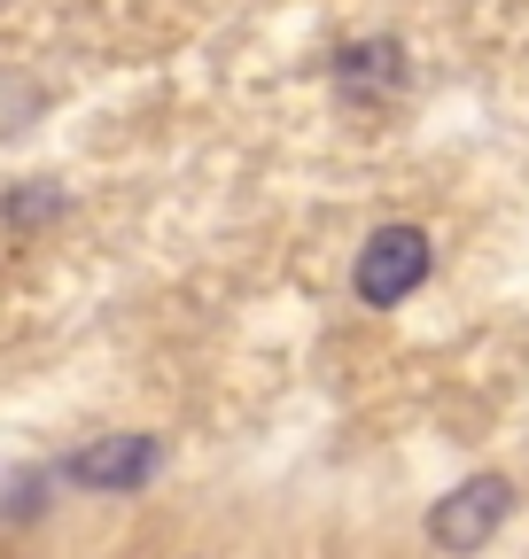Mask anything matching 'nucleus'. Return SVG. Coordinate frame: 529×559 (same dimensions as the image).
Listing matches in <instances>:
<instances>
[{
    "label": "nucleus",
    "mask_w": 529,
    "mask_h": 559,
    "mask_svg": "<svg viewBox=\"0 0 529 559\" xmlns=\"http://www.w3.org/2000/svg\"><path fill=\"white\" fill-rule=\"evenodd\" d=\"M55 210H62V194L32 179V187H16V194H9V226H16V234H32V226H47V218H55Z\"/></svg>",
    "instance_id": "5"
},
{
    "label": "nucleus",
    "mask_w": 529,
    "mask_h": 559,
    "mask_svg": "<svg viewBox=\"0 0 529 559\" xmlns=\"http://www.w3.org/2000/svg\"><path fill=\"white\" fill-rule=\"evenodd\" d=\"M156 466H164V443L156 436H94V443H79L71 451V474L79 489H102V498H125V489H141V481H156Z\"/></svg>",
    "instance_id": "3"
},
{
    "label": "nucleus",
    "mask_w": 529,
    "mask_h": 559,
    "mask_svg": "<svg viewBox=\"0 0 529 559\" xmlns=\"http://www.w3.org/2000/svg\"><path fill=\"white\" fill-rule=\"evenodd\" d=\"M506 513H514V481L506 474H468L451 498L428 506V544L451 551V559H468V551H483L506 528Z\"/></svg>",
    "instance_id": "1"
},
{
    "label": "nucleus",
    "mask_w": 529,
    "mask_h": 559,
    "mask_svg": "<svg viewBox=\"0 0 529 559\" xmlns=\"http://www.w3.org/2000/svg\"><path fill=\"white\" fill-rule=\"evenodd\" d=\"M336 86H343L351 102L397 94V86H405V47H397V39H358V47H343V55H336Z\"/></svg>",
    "instance_id": "4"
},
{
    "label": "nucleus",
    "mask_w": 529,
    "mask_h": 559,
    "mask_svg": "<svg viewBox=\"0 0 529 559\" xmlns=\"http://www.w3.org/2000/svg\"><path fill=\"white\" fill-rule=\"evenodd\" d=\"M428 264H436V241L421 234V226H381V234H366V249H358V304H374V311H389V304H405L421 280H428Z\"/></svg>",
    "instance_id": "2"
}]
</instances>
